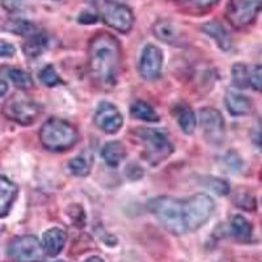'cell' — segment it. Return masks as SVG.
Wrapping results in <instances>:
<instances>
[{
  "label": "cell",
  "instance_id": "obj_40",
  "mask_svg": "<svg viewBox=\"0 0 262 262\" xmlns=\"http://www.w3.org/2000/svg\"><path fill=\"white\" fill-rule=\"evenodd\" d=\"M59 262H63V261H59Z\"/></svg>",
  "mask_w": 262,
  "mask_h": 262
},
{
  "label": "cell",
  "instance_id": "obj_29",
  "mask_svg": "<svg viewBox=\"0 0 262 262\" xmlns=\"http://www.w3.org/2000/svg\"><path fill=\"white\" fill-rule=\"evenodd\" d=\"M206 185L210 190H212L214 193H216L217 195H226L229 191V186L224 180L222 179H214V177H210V179L206 180Z\"/></svg>",
  "mask_w": 262,
  "mask_h": 262
},
{
  "label": "cell",
  "instance_id": "obj_9",
  "mask_svg": "<svg viewBox=\"0 0 262 262\" xmlns=\"http://www.w3.org/2000/svg\"><path fill=\"white\" fill-rule=\"evenodd\" d=\"M101 17L105 24L119 33H128L134 25V13L127 6L105 2L101 7Z\"/></svg>",
  "mask_w": 262,
  "mask_h": 262
},
{
  "label": "cell",
  "instance_id": "obj_7",
  "mask_svg": "<svg viewBox=\"0 0 262 262\" xmlns=\"http://www.w3.org/2000/svg\"><path fill=\"white\" fill-rule=\"evenodd\" d=\"M185 206H186L189 232L201 228L211 217L215 210L214 200L207 194L202 193L186 198Z\"/></svg>",
  "mask_w": 262,
  "mask_h": 262
},
{
  "label": "cell",
  "instance_id": "obj_27",
  "mask_svg": "<svg viewBox=\"0 0 262 262\" xmlns=\"http://www.w3.org/2000/svg\"><path fill=\"white\" fill-rule=\"evenodd\" d=\"M38 76L39 80L45 84L46 86H55L58 85V84L62 83V79H60V76L57 74L55 69H54L51 64L43 67V69L39 71Z\"/></svg>",
  "mask_w": 262,
  "mask_h": 262
},
{
  "label": "cell",
  "instance_id": "obj_28",
  "mask_svg": "<svg viewBox=\"0 0 262 262\" xmlns=\"http://www.w3.org/2000/svg\"><path fill=\"white\" fill-rule=\"evenodd\" d=\"M249 86H252L254 91L262 92V64L254 66L253 69H249Z\"/></svg>",
  "mask_w": 262,
  "mask_h": 262
},
{
  "label": "cell",
  "instance_id": "obj_35",
  "mask_svg": "<svg viewBox=\"0 0 262 262\" xmlns=\"http://www.w3.org/2000/svg\"><path fill=\"white\" fill-rule=\"evenodd\" d=\"M7 91H8V84H7L6 80H3V79H0V98L3 97L4 95H6Z\"/></svg>",
  "mask_w": 262,
  "mask_h": 262
},
{
  "label": "cell",
  "instance_id": "obj_19",
  "mask_svg": "<svg viewBox=\"0 0 262 262\" xmlns=\"http://www.w3.org/2000/svg\"><path fill=\"white\" fill-rule=\"evenodd\" d=\"M101 156L105 163L112 168L118 167L121 161L126 158V147L118 140L107 142L101 149Z\"/></svg>",
  "mask_w": 262,
  "mask_h": 262
},
{
  "label": "cell",
  "instance_id": "obj_16",
  "mask_svg": "<svg viewBox=\"0 0 262 262\" xmlns=\"http://www.w3.org/2000/svg\"><path fill=\"white\" fill-rule=\"evenodd\" d=\"M17 196V186L7 177L0 176V217L9 214Z\"/></svg>",
  "mask_w": 262,
  "mask_h": 262
},
{
  "label": "cell",
  "instance_id": "obj_3",
  "mask_svg": "<svg viewBox=\"0 0 262 262\" xmlns=\"http://www.w3.org/2000/svg\"><path fill=\"white\" fill-rule=\"evenodd\" d=\"M78 131L64 119L50 118L39 130V140L43 148L51 152H63L78 142Z\"/></svg>",
  "mask_w": 262,
  "mask_h": 262
},
{
  "label": "cell",
  "instance_id": "obj_24",
  "mask_svg": "<svg viewBox=\"0 0 262 262\" xmlns=\"http://www.w3.org/2000/svg\"><path fill=\"white\" fill-rule=\"evenodd\" d=\"M7 75H8L9 80L12 81L13 85L17 86L18 90H29L33 86L32 76L24 70L12 67L7 71Z\"/></svg>",
  "mask_w": 262,
  "mask_h": 262
},
{
  "label": "cell",
  "instance_id": "obj_30",
  "mask_svg": "<svg viewBox=\"0 0 262 262\" xmlns=\"http://www.w3.org/2000/svg\"><path fill=\"white\" fill-rule=\"evenodd\" d=\"M235 203L237 207H242V209L248 210V211H252V210L256 209V200H254V196L249 193L236 194Z\"/></svg>",
  "mask_w": 262,
  "mask_h": 262
},
{
  "label": "cell",
  "instance_id": "obj_15",
  "mask_svg": "<svg viewBox=\"0 0 262 262\" xmlns=\"http://www.w3.org/2000/svg\"><path fill=\"white\" fill-rule=\"evenodd\" d=\"M224 102H226L227 111L236 117L247 116L253 109V105H252L249 98L240 92H236V91H228Z\"/></svg>",
  "mask_w": 262,
  "mask_h": 262
},
{
  "label": "cell",
  "instance_id": "obj_36",
  "mask_svg": "<svg viewBox=\"0 0 262 262\" xmlns=\"http://www.w3.org/2000/svg\"><path fill=\"white\" fill-rule=\"evenodd\" d=\"M86 2H88L90 4H92V6H95V7H101L102 4L106 2V0H86Z\"/></svg>",
  "mask_w": 262,
  "mask_h": 262
},
{
  "label": "cell",
  "instance_id": "obj_31",
  "mask_svg": "<svg viewBox=\"0 0 262 262\" xmlns=\"http://www.w3.org/2000/svg\"><path fill=\"white\" fill-rule=\"evenodd\" d=\"M72 210L75 211V215L70 214V217L72 219V222L76 224V227H84V223H85V215H84L81 206L74 205L72 206Z\"/></svg>",
  "mask_w": 262,
  "mask_h": 262
},
{
  "label": "cell",
  "instance_id": "obj_37",
  "mask_svg": "<svg viewBox=\"0 0 262 262\" xmlns=\"http://www.w3.org/2000/svg\"><path fill=\"white\" fill-rule=\"evenodd\" d=\"M84 262H104V259H101L100 257H97V256H92V257H90V258H86Z\"/></svg>",
  "mask_w": 262,
  "mask_h": 262
},
{
  "label": "cell",
  "instance_id": "obj_20",
  "mask_svg": "<svg viewBox=\"0 0 262 262\" xmlns=\"http://www.w3.org/2000/svg\"><path fill=\"white\" fill-rule=\"evenodd\" d=\"M229 228H231V233H232L233 237L237 242L242 243L249 242L250 237H252V233H253V226L243 215H235V216H232Z\"/></svg>",
  "mask_w": 262,
  "mask_h": 262
},
{
  "label": "cell",
  "instance_id": "obj_34",
  "mask_svg": "<svg viewBox=\"0 0 262 262\" xmlns=\"http://www.w3.org/2000/svg\"><path fill=\"white\" fill-rule=\"evenodd\" d=\"M185 2H190V3L195 4L198 7H209L214 4L217 0H185Z\"/></svg>",
  "mask_w": 262,
  "mask_h": 262
},
{
  "label": "cell",
  "instance_id": "obj_10",
  "mask_svg": "<svg viewBox=\"0 0 262 262\" xmlns=\"http://www.w3.org/2000/svg\"><path fill=\"white\" fill-rule=\"evenodd\" d=\"M200 125L205 138L212 144H222L226 135V123L222 113L214 107H203L200 111Z\"/></svg>",
  "mask_w": 262,
  "mask_h": 262
},
{
  "label": "cell",
  "instance_id": "obj_26",
  "mask_svg": "<svg viewBox=\"0 0 262 262\" xmlns=\"http://www.w3.org/2000/svg\"><path fill=\"white\" fill-rule=\"evenodd\" d=\"M6 29L11 33H15V34H18V36H29L33 32H36L34 27L30 24L29 21L25 20H15L11 21L6 25Z\"/></svg>",
  "mask_w": 262,
  "mask_h": 262
},
{
  "label": "cell",
  "instance_id": "obj_12",
  "mask_svg": "<svg viewBox=\"0 0 262 262\" xmlns=\"http://www.w3.org/2000/svg\"><path fill=\"white\" fill-rule=\"evenodd\" d=\"M163 69V51L155 45H148L142 51L139 60L140 76L146 80H156Z\"/></svg>",
  "mask_w": 262,
  "mask_h": 262
},
{
  "label": "cell",
  "instance_id": "obj_2",
  "mask_svg": "<svg viewBox=\"0 0 262 262\" xmlns=\"http://www.w3.org/2000/svg\"><path fill=\"white\" fill-rule=\"evenodd\" d=\"M148 209L170 233L181 236L189 232L185 200L173 196H158L148 203Z\"/></svg>",
  "mask_w": 262,
  "mask_h": 262
},
{
  "label": "cell",
  "instance_id": "obj_17",
  "mask_svg": "<svg viewBox=\"0 0 262 262\" xmlns=\"http://www.w3.org/2000/svg\"><path fill=\"white\" fill-rule=\"evenodd\" d=\"M49 48V37L42 32H33L27 36V39L23 43V51L28 58L39 57L46 49Z\"/></svg>",
  "mask_w": 262,
  "mask_h": 262
},
{
  "label": "cell",
  "instance_id": "obj_39",
  "mask_svg": "<svg viewBox=\"0 0 262 262\" xmlns=\"http://www.w3.org/2000/svg\"><path fill=\"white\" fill-rule=\"evenodd\" d=\"M224 262H228V261H224Z\"/></svg>",
  "mask_w": 262,
  "mask_h": 262
},
{
  "label": "cell",
  "instance_id": "obj_4",
  "mask_svg": "<svg viewBox=\"0 0 262 262\" xmlns=\"http://www.w3.org/2000/svg\"><path fill=\"white\" fill-rule=\"evenodd\" d=\"M137 137L143 144V156L151 165H158L169 158L173 152L167 134L156 128H138Z\"/></svg>",
  "mask_w": 262,
  "mask_h": 262
},
{
  "label": "cell",
  "instance_id": "obj_25",
  "mask_svg": "<svg viewBox=\"0 0 262 262\" xmlns=\"http://www.w3.org/2000/svg\"><path fill=\"white\" fill-rule=\"evenodd\" d=\"M249 67L244 63H236L232 67V81L235 86L244 90L247 86H249Z\"/></svg>",
  "mask_w": 262,
  "mask_h": 262
},
{
  "label": "cell",
  "instance_id": "obj_11",
  "mask_svg": "<svg viewBox=\"0 0 262 262\" xmlns=\"http://www.w3.org/2000/svg\"><path fill=\"white\" fill-rule=\"evenodd\" d=\"M95 123L106 134H116L123 126V117L116 105L102 101L95 113Z\"/></svg>",
  "mask_w": 262,
  "mask_h": 262
},
{
  "label": "cell",
  "instance_id": "obj_33",
  "mask_svg": "<svg viewBox=\"0 0 262 262\" xmlns=\"http://www.w3.org/2000/svg\"><path fill=\"white\" fill-rule=\"evenodd\" d=\"M97 15L92 11H83V12L79 15V23L81 24H95L96 21H97Z\"/></svg>",
  "mask_w": 262,
  "mask_h": 262
},
{
  "label": "cell",
  "instance_id": "obj_18",
  "mask_svg": "<svg viewBox=\"0 0 262 262\" xmlns=\"http://www.w3.org/2000/svg\"><path fill=\"white\" fill-rule=\"evenodd\" d=\"M203 32L207 34V36L211 37L216 45L222 49V50L227 51L231 49L232 46V39L229 37V33L224 29V27L222 24H219L217 21H210V23H206L202 27Z\"/></svg>",
  "mask_w": 262,
  "mask_h": 262
},
{
  "label": "cell",
  "instance_id": "obj_13",
  "mask_svg": "<svg viewBox=\"0 0 262 262\" xmlns=\"http://www.w3.org/2000/svg\"><path fill=\"white\" fill-rule=\"evenodd\" d=\"M152 30L156 38L160 39L161 42H165L168 45L180 46L184 43V37L180 28L168 18H161L156 21Z\"/></svg>",
  "mask_w": 262,
  "mask_h": 262
},
{
  "label": "cell",
  "instance_id": "obj_23",
  "mask_svg": "<svg viewBox=\"0 0 262 262\" xmlns=\"http://www.w3.org/2000/svg\"><path fill=\"white\" fill-rule=\"evenodd\" d=\"M69 169L74 176L85 177L92 169V160L86 155H79L70 160Z\"/></svg>",
  "mask_w": 262,
  "mask_h": 262
},
{
  "label": "cell",
  "instance_id": "obj_1",
  "mask_svg": "<svg viewBox=\"0 0 262 262\" xmlns=\"http://www.w3.org/2000/svg\"><path fill=\"white\" fill-rule=\"evenodd\" d=\"M90 71L101 85L111 86L117 81L121 66V46L113 36L100 33L90 43Z\"/></svg>",
  "mask_w": 262,
  "mask_h": 262
},
{
  "label": "cell",
  "instance_id": "obj_5",
  "mask_svg": "<svg viewBox=\"0 0 262 262\" xmlns=\"http://www.w3.org/2000/svg\"><path fill=\"white\" fill-rule=\"evenodd\" d=\"M42 113V106L32 98L23 95L9 97L3 105V114L8 119L23 126H29L37 121Z\"/></svg>",
  "mask_w": 262,
  "mask_h": 262
},
{
  "label": "cell",
  "instance_id": "obj_8",
  "mask_svg": "<svg viewBox=\"0 0 262 262\" xmlns=\"http://www.w3.org/2000/svg\"><path fill=\"white\" fill-rule=\"evenodd\" d=\"M262 11V0H229L227 18L235 28H245L256 20Z\"/></svg>",
  "mask_w": 262,
  "mask_h": 262
},
{
  "label": "cell",
  "instance_id": "obj_6",
  "mask_svg": "<svg viewBox=\"0 0 262 262\" xmlns=\"http://www.w3.org/2000/svg\"><path fill=\"white\" fill-rule=\"evenodd\" d=\"M8 256L13 262H42L46 254L36 236L25 235L18 236L11 242Z\"/></svg>",
  "mask_w": 262,
  "mask_h": 262
},
{
  "label": "cell",
  "instance_id": "obj_32",
  "mask_svg": "<svg viewBox=\"0 0 262 262\" xmlns=\"http://www.w3.org/2000/svg\"><path fill=\"white\" fill-rule=\"evenodd\" d=\"M16 53V49L12 43L7 41H0V58L13 57Z\"/></svg>",
  "mask_w": 262,
  "mask_h": 262
},
{
  "label": "cell",
  "instance_id": "obj_14",
  "mask_svg": "<svg viewBox=\"0 0 262 262\" xmlns=\"http://www.w3.org/2000/svg\"><path fill=\"white\" fill-rule=\"evenodd\" d=\"M66 240H67V233L62 228L54 227L48 229L42 235V248L45 250V254L49 257H57L64 248Z\"/></svg>",
  "mask_w": 262,
  "mask_h": 262
},
{
  "label": "cell",
  "instance_id": "obj_38",
  "mask_svg": "<svg viewBox=\"0 0 262 262\" xmlns=\"http://www.w3.org/2000/svg\"><path fill=\"white\" fill-rule=\"evenodd\" d=\"M256 143H257V146H258V148L262 151V131L258 134V137H257Z\"/></svg>",
  "mask_w": 262,
  "mask_h": 262
},
{
  "label": "cell",
  "instance_id": "obj_21",
  "mask_svg": "<svg viewBox=\"0 0 262 262\" xmlns=\"http://www.w3.org/2000/svg\"><path fill=\"white\" fill-rule=\"evenodd\" d=\"M173 114L176 117L177 122L185 134H191L196 126L195 114L191 111V107L186 104H179L174 106Z\"/></svg>",
  "mask_w": 262,
  "mask_h": 262
},
{
  "label": "cell",
  "instance_id": "obj_22",
  "mask_svg": "<svg viewBox=\"0 0 262 262\" xmlns=\"http://www.w3.org/2000/svg\"><path fill=\"white\" fill-rule=\"evenodd\" d=\"M130 114L134 118L140 119V121H146V122H158L159 116L154 107L149 104H147L146 101H142V100H138L134 104L131 105L130 107Z\"/></svg>",
  "mask_w": 262,
  "mask_h": 262
}]
</instances>
